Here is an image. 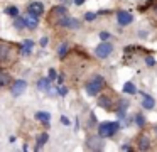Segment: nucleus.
Segmentation results:
<instances>
[{
  "instance_id": "obj_1",
  "label": "nucleus",
  "mask_w": 157,
  "mask_h": 152,
  "mask_svg": "<svg viewBox=\"0 0 157 152\" xmlns=\"http://www.w3.org/2000/svg\"><path fill=\"white\" fill-rule=\"evenodd\" d=\"M19 53H21L19 46L0 39V68H5L9 64H12L14 61H17Z\"/></svg>"
},
{
  "instance_id": "obj_2",
  "label": "nucleus",
  "mask_w": 157,
  "mask_h": 152,
  "mask_svg": "<svg viewBox=\"0 0 157 152\" xmlns=\"http://www.w3.org/2000/svg\"><path fill=\"white\" fill-rule=\"evenodd\" d=\"M103 88H105V80H103L100 74H95V76L88 81V84H86V93H88L90 96H95V95H98Z\"/></svg>"
},
{
  "instance_id": "obj_3",
  "label": "nucleus",
  "mask_w": 157,
  "mask_h": 152,
  "mask_svg": "<svg viewBox=\"0 0 157 152\" xmlns=\"http://www.w3.org/2000/svg\"><path fill=\"white\" fill-rule=\"evenodd\" d=\"M118 128H120L118 122H103V123H100V127H98V135L101 138L112 137Z\"/></svg>"
},
{
  "instance_id": "obj_4",
  "label": "nucleus",
  "mask_w": 157,
  "mask_h": 152,
  "mask_svg": "<svg viewBox=\"0 0 157 152\" xmlns=\"http://www.w3.org/2000/svg\"><path fill=\"white\" fill-rule=\"evenodd\" d=\"M112 51H113V46L110 42H101L95 49V54L98 57H106V56H110V53H112Z\"/></svg>"
},
{
  "instance_id": "obj_5",
  "label": "nucleus",
  "mask_w": 157,
  "mask_h": 152,
  "mask_svg": "<svg viewBox=\"0 0 157 152\" xmlns=\"http://www.w3.org/2000/svg\"><path fill=\"white\" fill-rule=\"evenodd\" d=\"M25 88H27V83H25L24 80L14 81V84H12V95H14V96H19V95H22L25 91Z\"/></svg>"
},
{
  "instance_id": "obj_6",
  "label": "nucleus",
  "mask_w": 157,
  "mask_h": 152,
  "mask_svg": "<svg viewBox=\"0 0 157 152\" xmlns=\"http://www.w3.org/2000/svg\"><path fill=\"white\" fill-rule=\"evenodd\" d=\"M117 19H118V24H120V25H128V24L133 20V17H132V14H130V12L118 10V14H117Z\"/></svg>"
},
{
  "instance_id": "obj_7",
  "label": "nucleus",
  "mask_w": 157,
  "mask_h": 152,
  "mask_svg": "<svg viewBox=\"0 0 157 152\" xmlns=\"http://www.w3.org/2000/svg\"><path fill=\"white\" fill-rule=\"evenodd\" d=\"M27 10H29V14H31L32 17H39L42 12H44V7H42L41 2H32Z\"/></svg>"
},
{
  "instance_id": "obj_8",
  "label": "nucleus",
  "mask_w": 157,
  "mask_h": 152,
  "mask_svg": "<svg viewBox=\"0 0 157 152\" xmlns=\"http://www.w3.org/2000/svg\"><path fill=\"white\" fill-rule=\"evenodd\" d=\"M88 147L91 150H101L103 149V142H101V137H90L88 138Z\"/></svg>"
},
{
  "instance_id": "obj_9",
  "label": "nucleus",
  "mask_w": 157,
  "mask_h": 152,
  "mask_svg": "<svg viewBox=\"0 0 157 152\" xmlns=\"http://www.w3.org/2000/svg\"><path fill=\"white\" fill-rule=\"evenodd\" d=\"M154 105H155L154 98L150 96V95H147V93H142V107L145 108V110H152Z\"/></svg>"
},
{
  "instance_id": "obj_10",
  "label": "nucleus",
  "mask_w": 157,
  "mask_h": 152,
  "mask_svg": "<svg viewBox=\"0 0 157 152\" xmlns=\"http://www.w3.org/2000/svg\"><path fill=\"white\" fill-rule=\"evenodd\" d=\"M59 24L64 27H71V29H76V27H79V22L75 19H69V17H61L59 19Z\"/></svg>"
},
{
  "instance_id": "obj_11",
  "label": "nucleus",
  "mask_w": 157,
  "mask_h": 152,
  "mask_svg": "<svg viewBox=\"0 0 157 152\" xmlns=\"http://www.w3.org/2000/svg\"><path fill=\"white\" fill-rule=\"evenodd\" d=\"M98 105L101 108H105V110H110V108H112V98L106 96V95H103V96L98 100Z\"/></svg>"
},
{
  "instance_id": "obj_12",
  "label": "nucleus",
  "mask_w": 157,
  "mask_h": 152,
  "mask_svg": "<svg viewBox=\"0 0 157 152\" xmlns=\"http://www.w3.org/2000/svg\"><path fill=\"white\" fill-rule=\"evenodd\" d=\"M36 118H37L39 122H42L44 125H48L49 120H51V115H49L48 111H39V113H36Z\"/></svg>"
},
{
  "instance_id": "obj_13",
  "label": "nucleus",
  "mask_w": 157,
  "mask_h": 152,
  "mask_svg": "<svg viewBox=\"0 0 157 152\" xmlns=\"http://www.w3.org/2000/svg\"><path fill=\"white\" fill-rule=\"evenodd\" d=\"M31 47H34V42H32L31 39L24 41V44H22V47H21V53L22 54H29L31 53Z\"/></svg>"
},
{
  "instance_id": "obj_14",
  "label": "nucleus",
  "mask_w": 157,
  "mask_h": 152,
  "mask_svg": "<svg viewBox=\"0 0 157 152\" xmlns=\"http://www.w3.org/2000/svg\"><path fill=\"white\" fill-rule=\"evenodd\" d=\"M139 149H140V150H149V149H150L149 138H147V137H140V140H139Z\"/></svg>"
},
{
  "instance_id": "obj_15",
  "label": "nucleus",
  "mask_w": 157,
  "mask_h": 152,
  "mask_svg": "<svg viewBox=\"0 0 157 152\" xmlns=\"http://www.w3.org/2000/svg\"><path fill=\"white\" fill-rule=\"evenodd\" d=\"M123 93H130V95L137 93V88H135V84H133V83H130V81H127V83L123 84Z\"/></svg>"
},
{
  "instance_id": "obj_16",
  "label": "nucleus",
  "mask_w": 157,
  "mask_h": 152,
  "mask_svg": "<svg viewBox=\"0 0 157 152\" xmlns=\"http://www.w3.org/2000/svg\"><path fill=\"white\" fill-rule=\"evenodd\" d=\"M49 83H51V80L49 78H42V80H39V83H37V86H39V90H48V88H51L49 86Z\"/></svg>"
},
{
  "instance_id": "obj_17",
  "label": "nucleus",
  "mask_w": 157,
  "mask_h": 152,
  "mask_svg": "<svg viewBox=\"0 0 157 152\" xmlns=\"http://www.w3.org/2000/svg\"><path fill=\"white\" fill-rule=\"evenodd\" d=\"M52 15H59V19H61V17L66 15V9H64V7H56V9L51 10V17Z\"/></svg>"
},
{
  "instance_id": "obj_18",
  "label": "nucleus",
  "mask_w": 157,
  "mask_h": 152,
  "mask_svg": "<svg viewBox=\"0 0 157 152\" xmlns=\"http://www.w3.org/2000/svg\"><path fill=\"white\" fill-rule=\"evenodd\" d=\"M48 140H49V135L48 134H41V135H39V144H37V147H36V150H39V149H41Z\"/></svg>"
},
{
  "instance_id": "obj_19",
  "label": "nucleus",
  "mask_w": 157,
  "mask_h": 152,
  "mask_svg": "<svg viewBox=\"0 0 157 152\" xmlns=\"http://www.w3.org/2000/svg\"><path fill=\"white\" fill-rule=\"evenodd\" d=\"M25 24H27L29 29H36V25H37V17H29V19H25Z\"/></svg>"
},
{
  "instance_id": "obj_20",
  "label": "nucleus",
  "mask_w": 157,
  "mask_h": 152,
  "mask_svg": "<svg viewBox=\"0 0 157 152\" xmlns=\"http://www.w3.org/2000/svg\"><path fill=\"white\" fill-rule=\"evenodd\" d=\"M9 83H10V76L7 73H0V86H5Z\"/></svg>"
},
{
  "instance_id": "obj_21",
  "label": "nucleus",
  "mask_w": 157,
  "mask_h": 152,
  "mask_svg": "<svg viewBox=\"0 0 157 152\" xmlns=\"http://www.w3.org/2000/svg\"><path fill=\"white\" fill-rule=\"evenodd\" d=\"M68 54V44H61L59 46V57H64Z\"/></svg>"
},
{
  "instance_id": "obj_22",
  "label": "nucleus",
  "mask_w": 157,
  "mask_h": 152,
  "mask_svg": "<svg viewBox=\"0 0 157 152\" xmlns=\"http://www.w3.org/2000/svg\"><path fill=\"white\" fill-rule=\"evenodd\" d=\"M5 14H7V15L15 17L19 14V10H17V7H9V9H5Z\"/></svg>"
},
{
  "instance_id": "obj_23",
  "label": "nucleus",
  "mask_w": 157,
  "mask_h": 152,
  "mask_svg": "<svg viewBox=\"0 0 157 152\" xmlns=\"http://www.w3.org/2000/svg\"><path fill=\"white\" fill-rule=\"evenodd\" d=\"M125 108H127V103H125V101H123V103L120 105L118 111H117V115H118L120 118H123V117H125Z\"/></svg>"
},
{
  "instance_id": "obj_24",
  "label": "nucleus",
  "mask_w": 157,
  "mask_h": 152,
  "mask_svg": "<svg viewBox=\"0 0 157 152\" xmlns=\"http://www.w3.org/2000/svg\"><path fill=\"white\" fill-rule=\"evenodd\" d=\"M15 27H17V29L27 27V24H25V19H15Z\"/></svg>"
},
{
  "instance_id": "obj_25",
  "label": "nucleus",
  "mask_w": 157,
  "mask_h": 152,
  "mask_svg": "<svg viewBox=\"0 0 157 152\" xmlns=\"http://www.w3.org/2000/svg\"><path fill=\"white\" fill-rule=\"evenodd\" d=\"M135 122H137L139 127H144V125H145V118H144L142 115H135Z\"/></svg>"
},
{
  "instance_id": "obj_26",
  "label": "nucleus",
  "mask_w": 157,
  "mask_h": 152,
  "mask_svg": "<svg viewBox=\"0 0 157 152\" xmlns=\"http://www.w3.org/2000/svg\"><path fill=\"white\" fill-rule=\"evenodd\" d=\"M145 63H147V66H154V64H155V61H154V57L147 56L145 57Z\"/></svg>"
},
{
  "instance_id": "obj_27",
  "label": "nucleus",
  "mask_w": 157,
  "mask_h": 152,
  "mask_svg": "<svg viewBox=\"0 0 157 152\" xmlns=\"http://www.w3.org/2000/svg\"><path fill=\"white\" fill-rule=\"evenodd\" d=\"M56 78H58V74H56V69H49V80H56Z\"/></svg>"
},
{
  "instance_id": "obj_28",
  "label": "nucleus",
  "mask_w": 157,
  "mask_h": 152,
  "mask_svg": "<svg viewBox=\"0 0 157 152\" xmlns=\"http://www.w3.org/2000/svg\"><path fill=\"white\" fill-rule=\"evenodd\" d=\"M95 17H96V14H91V12H88V14L85 15V19H86V20H93Z\"/></svg>"
},
{
  "instance_id": "obj_29",
  "label": "nucleus",
  "mask_w": 157,
  "mask_h": 152,
  "mask_svg": "<svg viewBox=\"0 0 157 152\" xmlns=\"http://www.w3.org/2000/svg\"><path fill=\"white\" fill-rule=\"evenodd\" d=\"M108 37H110L108 32H100V39H101V41H106Z\"/></svg>"
},
{
  "instance_id": "obj_30",
  "label": "nucleus",
  "mask_w": 157,
  "mask_h": 152,
  "mask_svg": "<svg viewBox=\"0 0 157 152\" xmlns=\"http://www.w3.org/2000/svg\"><path fill=\"white\" fill-rule=\"evenodd\" d=\"M58 93H59V95H66V93H68V90H66L64 86H59V88H58Z\"/></svg>"
},
{
  "instance_id": "obj_31",
  "label": "nucleus",
  "mask_w": 157,
  "mask_h": 152,
  "mask_svg": "<svg viewBox=\"0 0 157 152\" xmlns=\"http://www.w3.org/2000/svg\"><path fill=\"white\" fill-rule=\"evenodd\" d=\"M41 46H48V37H42L41 39Z\"/></svg>"
},
{
  "instance_id": "obj_32",
  "label": "nucleus",
  "mask_w": 157,
  "mask_h": 152,
  "mask_svg": "<svg viewBox=\"0 0 157 152\" xmlns=\"http://www.w3.org/2000/svg\"><path fill=\"white\" fill-rule=\"evenodd\" d=\"M61 123L68 125V123H69V120H68V118H66V117H61Z\"/></svg>"
},
{
  "instance_id": "obj_33",
  "label": "nucleus",
  "mask_w": 157,
  "mask_h": 152,
  "mask_svg": "<svg viewBox=\"0 0 157 152\" xmlns=\"http://www.w3.org/2000/svg\"><path fill=\"white\" fill-rule=\"evenodd\" d=\"M75 2H76V5H81V3L85 2V0H75Z\"/></svg>"
},
{
  "instance_id": "obj_34",
  "label": "nucleus",
  "mask_w": 157,
  "mask_h": 152,
  "mask_svg": "<svg viewBox=\"0 0 157 152\" xmlns=\"http://www.w3.org/2000/svg\"><path fill=\"white\" fill-rule=\"evenodd\" d=\"M155 12H157V7H155Z\"/></svg>"
}]
</instances>
